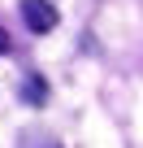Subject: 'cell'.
Instances as JSON below:
<instances>
[{
  "mask_svg": "<svg viewBox=\"0 0 143 148\" xmlns=\"http://www.w3.org/2000/svg\"><path fill=\"white\" fill-rule=\"evenodd\" d=\"M43 148H56V144H43Z\"/></svg>",
  "mask_w": 143,
  "mask_h": 148,
  "instance_id": "cell-4",
  "label": "cell"
},
{
  "mask_svg": "<svg viewBox=\"0 0 143 148\" xmlns=\"http://www.w3.org/2000/svg\"><path fill=\"white\" fill-rule=\"evenodd\" d=\"M26 100H30V105H43V100H48V83L39 79V74L26 79Z\"/></svg>",
  "mask_w": 143,
  "mask_h": 148,
  "instance_id": "cell-2",
  "label": "cell"
},
{
  "mask_svg": "<svg viewBox=\"0 0 143 148\" xmlns=\"http://www.w3.org/2000/svg\"><path fill=\"white\" fill-rule=\"evenodd\" d=\"M9 52V35H5V26H0V57Z\"/></svg>",
  "mask_w": 143,
  "mask_h": 148,
  "instance_id": "cell-3",
  "label": "cell"
},
{
  "mask_svg": "<svg viewBox=\"0 0 143 148\" xmlns=\"http://www.w3.org/2000/svg\"><path fill=\"white\" fill-rule=\"evenodd\" d=\"M22 18H26V26H30L35 35H48V31H56V22H61L48 0H22Z\"/></svg>",
  "mask_w": 143,
  "mask_h": 148,
  "instance_id": "cell-1",
  "label": "cell"
}]
</instances>
